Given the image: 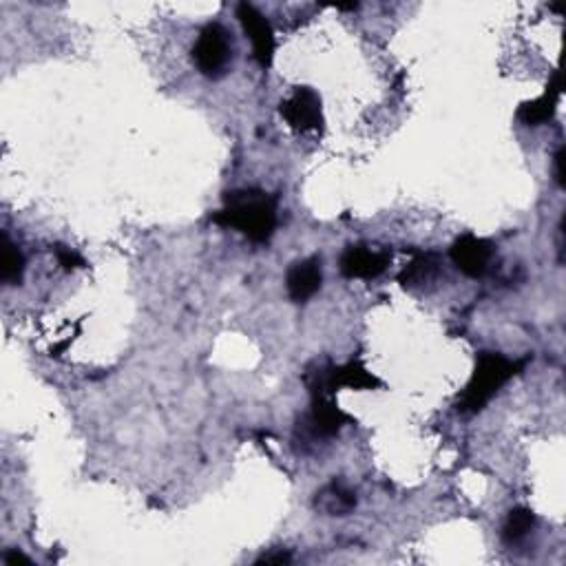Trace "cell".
Masks as SVG:
<instances>
[{
	"label": "cell",
	"mask_w": 566,
	"mask_h": 566,
	"mask_svg": "<svg viewBox=\"0 0 566 566\" xmlns=\"http://www.w3.org/2000/svg\"><path fill=\"white\" fill-rule=\"evenodd\" d=\"M279 113L281 118L288 122V127L299 133L323 129L321 98L319 93L310 87H299L288 100H283Z\"/></svg>",
	"instance_id": "obj_6"
},
{
	"label": "cell",
	"mask_w": 566,
	"mask_h": 566,
	"mask_svg": "<svg viewBox=\"0 0 566 566\" xmlns=\"http://www.w3.org/2000/svg\"><path fill=\"white\" fill-rule=\"evenodd\" d=\"M337 9H341V12H354V9H359V3H350V5H337Z\"/></svg>",
	"instance_id": "obj_19"
},
{
	"label": "cell",
	"mask_w": 566,
	"mask_h": 566,
	"mask_svg": "<svg viewBox=\"0 0 566 566\" xmlns=\"http://www.w3.org/2000/svg\"><path fill=\"white\" fill-rule=\"evenodd\" d=\"M564 157H566V151H564V146H560L558 153H555V157H553L555 182H558V186H560V188H564Z\"/></svg>",
	"instance_id": "obj_17"
},
{
	"label": "cell",
	"mask_w": 566,
	"mask_h": 566,
	"mask_svg": "<svg viewBox=\"0 0 566 566\" xmlns=\"http://www.w3.org/2000/svg\"><path fill=\"white\" fill-rule=\"evenodd\" d=\"M390 264L392 250L370 244H354L343 250L339 270L345 279H376Z\"/></svg>",
	"instance_id": "obj_5"
},
{
	"label": "cell",
	"mask_w": 566,
	"mask_h": 566,
	"mask_svg": "<svg viewBox=\"0 0 566 566\" xmlns=\"http://www.w3.org/2000/svg\"><path fill=\"white\" fill-rule=\"evenodd\" d=\"M230 60H233V43L222 25L211 23L199 31L193 45V62L202 76L219 80L226 76Z\"/></svg>",
	"instance_id": "obj_4"
},
{
	"label": "cell",
	"mask_w": 566,
	"mask_h": 566,
	"mask_svg": "<svg viewBox=\"0 0 566 566\" xmlns=\"http://www.w3.org/2000/svg\"><path fill=\"white\" fill-rule=\"evenodd\" d=\"M440 275V264L434 253H418L410 264L403 268L398 281L407 290H423L429 283H434Z\"/></svg>",
	"instance_id": "obj_12"
},
{
	"label": "cell",
	"mask_w": 566,
	"mask_h": 566,
	"mask_svg": "<svg viewBox=\"0 0 566 566\" xmlns=\"http://www.w3.org/2000/svg\"><path fill=\"white\" fill-rule=\"evenodd\" d=\"M356 507V494L345 485V482L332 480L330 485L317 491L314 496V509L321 511L323 516H348Z\"/></svg>",
	"instance_id": "obj_11"
},
{
	"label": "cell",
	"mask_w": 566,
	"mask_h": 566,
	"mask_svg": "<svg viewBox=\"0 0 566 566\" xmlns=\"http://www.w3.org/2000/svg\"><path fill=\"white\" fill-rule=\"evenodd\" d=\"M323 281L321 272V259L310 257L292 264L286 275V290L288 297L295 303H306L317 295Z\"/></svg>",
	"instance_id": "obj_9"
},
{
	"label": "cell",
	"mask_w": 566,
	"mask_h": 566,
	"mask_svg": "<svg viewBox=\"0 0 566 566\" xmlns=\"http://www.w3.org/2000/svg\"><path fill=\"white\" fill-rule=\"evenodd\" d=\"M352 423V418L339 410L334 403V396H314L310 410L299 418L297 423V440L303 445L319 443V440H330L341 432L343 425Z\"/></svg>",
	"instance_id": "obj_3"
},
{
	"label": "cell",
	"mask_w": 566,
	"mask_h": 566,
	"mask_svg": "<svg viewBox=\"0 0 566 566\" xmlns=\"http://www.w3.org/2000/svg\"><path fill=\"white\" fill-rule=\"evenodd\" d=\"M0 279H3L5 286H18L23 281L25 275V257L23 250H20L9 235H3V259H0Z\"/></svg>",
	"instance_id": "obj_13"
},
{
	"label": "cell",
	"mask_w": 566,
	"mask_h": 566,
	"mask_svg": "<svg viewBox=\"0 0 566 566\" xmlns=\"http://www.w3.org/2000/svg\"><path fill=\"white\" fill-rule=\"evenodd\" d=\"M496 255V246L489 239H482L476 235H463L454 241L449 257H452L454 266L463 272V275L478 279L489 270L491 259Z\"/></svg>",
	"instance_id": "obj_8"
},
{
	"label": "cell",
	"mask_w": 566,
	"mask_h": 566,
	"mask_svg": "<svg viewBox=\"0 0 566 566\" xmlns=\"http://www.w3.org/2000/svg\"><path fill=\"white\" fill-rule=\"evenodd\" d=\"M54 255L58 259V264L65 270H76V268H85L87 266L85 259H82L78 253H73L71 248L62 246V244L54 246Z\"/></svg>",
	"instance_id": "obj_15"
},
{
	"label": "cell",
	"mask_w": 566,
	"mask_h": 566,
	"mask_svg": "<svg viewBox=\"0 0 566 566\" xmlns=\"http://www.w3.org/2000/svg\"><path fill=\"white\" fill-rule=\"evenodd\" d=\"M533 524H536V516H533L531 509H513L509 511L505 527H502V540L507 544H516L522 538L529 536V531L533 529Z\"/></svg>",
	"instance_id": "obj_14"
},
{
	"label": "cell",
	"mask_w": 566,
	"mask_h": 566,
	"mask_svg": "<svg viewBox=\"0 0 566 566\" xmlns=\"http://www.w3.org/2000/svg\"><path fill=\"white\" fill-rule=\"evenodd\" d=\"M279 199L259 188H237L224 195V208L211 222L224 228H235L248 241L264 246L272 239L279 222Z\"/></svg>",
	"instance_id": "obj_1"
},
{
	"label": "cell",
	"mask_w": 566,
	"mask_h": 566,
	"mask_svg": "<svg viewBox=\"0 0 566 566\" xmlns=\"http://www.w3.org/2000/svg\"><path fill=\"white\" fill-rule=\"evenodd\" d=\"M237 18L241 27H244L246 36L250 38V43H253V56L259 62V67L268 69L272 65V60H275V49H277L275 31H272L268 18L248 3L237 5Z\"/></svg>",
	"instance_id": "obj_7"
},
{
	"label": "cell",
	"mask_w": 566,
	"mask_h": 566,
	"mask_svg": "<svg viewBox=\"0 0 566 566\" xmlns=\"http://www.w3.org/2000/svg\"><path fill=\"white\" fill-rule=\"evenodd\" d=\"M560 96H562V73L555 71L551 82L547 85V91H544V96L531 102H524L518 109V120L524 124V127H542V124H547L555 115Z\"/></svg>",
	"instance_id": "obj_10"
},
{
	"label": "cell",
	"mask_w": 566,
	"mask_h": 566,
	"mask_svg": "<svg viewBox=\"0 0 566 566\" xmlns=\"http://www.w3.org/2000/svg\"><path fill=\"white\" fill-rule=\"evenodd\" d=\"M3 562L7 564V566H18V562H23V564H31V560L27 558V555H23L20 551H7L5 555H3Z\"/></svg>",
	"instance_id": "obj_18"
},
{
	"label": "cell",
	"mask_w": 566,
	"mask_h": 566,
	"mask_svg": "<svg viewBox=\"0 0 566 566\" xmlns=\"http://www.w3.org/2000/svg\"><path fill=\"white\" fill-rule=\"evenodd\" d=\"M524 363L527 361H511L505 354L498 352H480L476 356L474 374H471L463 394L458 396V412L478 414L485 410L491 398H494L513 376L524 370Z\"/></svg>",
	"instance_id": "obj_2"
},
{
	"label": "cell",
	"mask_w": 566,
	"mask_h": 566,
	"mask_svg": "<svg viewBox=\"0 0 566 566\" xmlns=\"http://www.w3.org/2000/svg\"><path fill=\"white\" fill-rule=\"evenodd\" d=\"M292 562V555L288 551H270V553H264L261 558L257 560V564H290Z\"/></svg>",
	"instance_id": "obj_16"
}]
</instances>
